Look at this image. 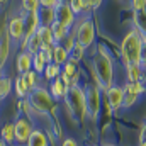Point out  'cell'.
Wrapping results in <instances>:
<instances>
[{"label":"cell","mask_w":146,"mask_h":146,"mask_svg":"<svg viewBox=\"0 0 146 146\" xmlns=\"http://www.w3.org/2000/svg\"><path fill=\"white\" fill-rule=\"evenodd\" d=\"M124 92H129V94H134V95H141L145 92L143 80H139V82H127L124 85Z\"/></svg>","instance_id":"27"},{"label":"cell","mask_w":146,"mask_h":146,"mask_svg":"<svg viewBox=\"0 0 146 146\" xmlns=\"http://www.w3.org/2000/svg\"><path fill=\"white\" fill-rule=\"evenodd\" d=\"M61 146H78V143H76L73 138H66V139H63Z\"/></svg>","instance_id":"38"},{"label":"cell","mask_w":146,"mask_h":146,"mask_svg":"<svg viewBox=\"0 0 146 146\" xmlns=\"http://www.w3.org/2000/svg\"><path fill=\"white\" fill-rule=\"evenodd\" d=\"M124 68H126L127 82H139V80H143V68H141L139 63H136V65H124Z\"/></svg>","instance_id":"19"},{"label":"cell","mask_w":146,"mask_h":146,"mask_svg":"<svg viewBox=\"0 0 146 146\" xmlns=\"http://www.w3.org/2000/svg\"><path fill=\"white\" fill-rule=\"evenodd\" d=\"M61 72L65 73L70 80H72V83H80L78 80H80V75H82V70H80V66H78V63H75L72 60H68L63 66H61Z\"/></svg>","instance_id":"16"},{"label":"cell","mask_w":146,"mask_h":146,"mask_svg":"<svg viewBox=\"0 0 146 146\" xmlns=\"http://www.w3.org/2000/svg\"><path fill=\"white\" fill-rule=\"evenodd\" d=\"M10 51H12V41L7 34V31H3V33H0V72L9 60Z\"/></svg>","instance_id":"11"},{"label":"cell","mask_w":146,"mask_h":146,"mask_svg":"<svg viewBox=\"0 0 146 146\" xmlns=\"http://www.w3.org/2000/svg\"><path fill=\"white\" fill-rule=\"evenodd\" d=\"M54 15H56V21L60 24H63L65 27L68 29H73V26L76 24V15L73 14L72 7L68 3H63L60 2L56 7H54Z\"/></svg>","instance_id":"8"},{"label":"cell","mask_w":146,"mask_h":146,"mask_svg":"<svg viewBox=\"0 0 146 146\" xmlns=\"http://www.w3.org/2000/svg\"><path fill=\"white\" fill-rule=\"evenodd\" d=\"M48 90H49V94H51L53 99H56V100H63V99L66 97L70 87H66V85L63 83V80L58 76V78H54V80L49 83V88H48Z\"/></svg>","instance_id":"13"},{"label":"cell","mask_w":146,"mask_h":146,"mask_svg":"<svg viewBox=\"0 0 146 146\" xmlns=\"http://www.w3.org/2000/svg\"><path fill=\"white\" fill-rule=\"evenodd\" d=\"M0 146H5V143H3V141H2V139H0Z\"/></svg>","instance_id":"42"},{"label":"cell","mask_w":146,"mask_h":146,"mask_svg":"<svg viewBox=\"0 0 146 146\" xmlns=\"http://www.w3.org/2000/svg\"><path fill=\"white\" fill-rule=\"evenodd\" d=\"M107 146H115V145H107Z\"/></svg>","instance_id":"43"},{"label":"cell","mask_w":146,"mask_h":146,"mask_svg":"<svg viewBox=\"0 0 146 146\" xmlns=\"http://www.w3.org/2000/svg\"><path fill=\"white\" fill-rule=\"evenodd\" d=\"M106 102L110 106L112 110H119L124 102V88L119 85H110L106 90Z\"/></svg>","instance_id":"10"},{"label":"cell","mask_w":146,"mask_h":146,"mask_svg":"<svg viewBox=\"0 0 146 146\" xmlns=\"http://www.w3.org/2000/svg\"><path fill=\"white\" fill-rule=\"evenodd\" d=\"M46 65H48V60H46L44 51H39V53H36V54L33 56V70H34L37 75L44 73V70H46Z\"/></svg>","instance_id":"22"},{"label":"cell","mask_w":146,"mask_h":146,"mask_svg":"<svg viewBox=\"0 0 146 146\" xmlns=\"http://www.w3.org/2000/svg\"><path fill=\"white\" fill-rule=\"evenodd\" d=\"M7 34H9L12 42H15V44L22 42L24 34H26V12L24 10L19 15H14V17L9 19V22H7Z\"/></svg>","instance_id":"7"},{"label":"cell","mask_w":146,"mask_h":146,"mask_svg":"<svg viewBox=\"0 0 146 146\" xmlns=\"http://www.w3.org/2000/svg\"><path fill=\"white\" fill-rule=\"evenodd\" d=\"M48 145H49L48 143V136L42 131H39V129L31 133V136H29V139L26 143V146H48Z\"/></svg>","instance_id":"21"},{"label":"cell","mask_w":146,"mask_h":146,"mask_svg":"<svg viewBox=\"0 0 146 146\" xmlns=\"http://www.w3.org/2000/svg\"><path fill=\"white\" fill-rule=\"evenodd\" d=\"M133 12H143L146 10V0H131Z\"/></svg>","instance_id":"34"},{"label":"cell","mask_w":146,"mask_h":146,"mask_svg":"<svg viewBox=\"0 0 146 146\" xmlns=\"http://www.w3.org/2000/svg\"><path fill=\"white\" fill-rule=\"evenodd\" d=\"M139 146H146V141H141V143H139Z\"/></svg>","instance_id":"41"},{"label":"cell","mask_w":146,"mask_h":146,"mask_svg":"<svg viewBox=\"0 0 146 146\" xmlns=\"http://www.w3.org/2000/svg\"><path fill=\"white\" fill-rule=\"evenodd\" d=\"M133 22H134V29L139 31L143 36H146V10L134 12L133 14Z\"/></svg>","instance_id":"23"},{"label":"cell","mask_w":146,"mask_h":146,"mask_svg":"<svg viewBox=\"0 0 146 146\" xmlns=\"http://www.w3.org/2000/svg\"><path fill=\"white\" fill-rule=\"evenodd\" d=\"M9 0H0V5H3V3H7Z\"/></svg>","instance_id":"40"},{"label":"cell","mask_w":146,"mask_h":146,"mask_svg":"<svg viewBox=\"0 0 146 146\" xmlns=\"http://www.w3.org/2000/svg\"><path fill=\"white\" fill-rule=\"evenodd\" d=\"M14 90H15V95H17L19 99H26V97H29L31 88L27 87V83H26V80H24L22 75H19V76L14 80Z\"/></svg>","instance_id":"18"},{"label":"cell","mask_w":146,"mask_h":146,"mask_svg":"<svg viewBox=\"0 0 146 146\" xmlns=\"http://www.w3.org/2000/svg\"><path fill=\"white\" fill-rule=\"evenodd\" d=\"M68 5L72 7V10H73V14H75V15H82V14H87V12H90V10H92V9L88 7L87 0H72Z\"/></svg>","instance_id":"25"},{"label":"cell","mask_w":146,"mask_h":146,"mask_svg":"<svg viewBox=\"0 0 146 146\" xmlns=\"http://www.w3.org/2000/svg\"><path fill=\"white\" fill-rule=\"evenodd\" d=\"M33 124L29 122V119H24V117H19L15 122H14V133H15V141L19 145H26L31 133H33Z\"/></svg>","instance_id":"9"},{"label":"cell","mask_w":146,"mask_h":146,"mask_svg":"<svg viewBox=\"0 0 146 146\" xmlns=\"http://www.w3.org/2000/svg\"><path fill=\"white\" fill-rule=\"evenodd\" d=\"M68 106V110L78 121L87 119V107H85V87L80 83H75L70 87L66 97L63 99Z\"/></svg>","instance_id":"3"},{"label":"cell","mask_w":146,"mask_h":146,"mask_svg":"<svg viewBox=\"0 0 146 146\" xmlns=\"http://www.w3.org/2000/svg\"><path fill=\"white\" fill-rule=\"evenodd\" d=\"M119 2H122V0H119Z\"/></svg>","instance_id":"45"},{"label":"cell","mask_w":146,"mask_h":146,"mask_svg":"<svg viewBox=\"0 0 146 146\" xmlns=\"http://www.w3.org/2000/svg\"><path fill=\"white\" fill-rule=\"evenodd\" d=\"M85 107H87V117L95 121L100 114V88L94 85L85 87Z\"/></svg>","instance_id":"6"},{"label":"cell","mask_w":146,"mask_h":146,"mask_svg":"<svg viewBox=\"0 0 146 146\" xmlns=\"http://www.w3.org/2000/svg\"><path fill=\"white\" fill-rule=\"evenodd\" d=\"M92 72L95 78V85L100 90H107L112 82H114V63H112V56H110L109 49L104 44L97 46V53L94 56L92 61Z\"/></svg>","instance_id":"1"},{"label":"cell","mask_w":146,"mask_h":146,"mask_svg":"<svg viewBox=\"0 0 146 146\" xmlns=\"http://www.w3.org/2000/svg\"><path fill=\"white\" fill-rule=\"evenodd\" d=\"M22 76H24V80H26V83H27V87L31 90H34L36 87H39V75L34 70H29L27 73H24Z\"/></svg>","instance_id":"30"},{"label":"cell","mask_w":146,"mask_h":146,"mask_svg":"<svg viewBox=\"0 0 146 146\" xmlns=\"http://www.w3.org/2000/svg\"><path fill=\"white\" fill-rule=\"evenodd\" d=\"M0 139L7 145H12L15 141V133H14V124H5L0 129Z\"/></svg>","instance_id":"24"},{"label":"cell","mask_w":146,"mask_h":146,"mask_svg":"<svg viewBox=\"0 0 146 146\" xmlns=\"http://www.w3.org/2000/svg\"><path fill=\"white\" fill-rule=\"evenodd\" d=\"M26 51H29L33 56L41 51V41H39V36L34 34V36L29 39V42H27V48H26Z\"/></svg>","instance_id":"32"},{"label":"cell","mask_w":146,"mask_h":146,"mask_svg":"<svg viewBox=\"0 0 146 146\" xmlns=\"http://www.w3.org/2000/svg\"><path fill=\"white\" fill-rule=\"evenodd\" d=\"M39 3H41V7H51V9H54L60 3V0H39Z\"/></svg>","instance_id":"35"},{"label":"cell","mask_w":146,"mask_h":146,"mask_svg":"<svg viewBox=\"0 0 146 146\" xmlns=\"http://www.w3.org/2000/svg\"><path fill=\"white\" fill-rule=\"evenodd\" d=\"M141 68L143 72H146V42H143V49H141Z\"/></svg>","instance_id":"36"},{"label":"cell","mask_w":146,"mask_h":146,"mask_svg":"<svg viewBox=\"0 0 146 146\" xmlns=\"http://www.w3.org/2000/svg\"><path fill=\"white\" fill-rule=\"evenodd\" d=\"M73 29L75 31H72V33H73V36H75L76 44L83 46L85 49H88L90 46H94V42H95V26H94V22H92L90 17L83 15L80 21H76V24L73 26Z\"/></svg>","instance_id":"4"},{"label":"cell","mask_w":146,"mask_h":146,"mask_svg":"<svg viewBox=\"0 0 146 146\" xmlns=\"http://www.w3.org/2000/svg\"><path fill=\"white\" fill-rule=\"evenodd\" d=\"M51 33H53V37H54V42H65L66 41V37L72 34V29H68V27H65L63 24H60L58 21H54L51 26Z\"/></svg>","instance_id":"17"},{"label":"cell","mask_w":146,"mask_h":146,"mask_svg":"<svg viewBox=\"0 0 146 146\" xmlns=\"http://www.w3.org/2000/svg\"><path fill=\"white\" fill-rule=\"evenodd\" d=\"M60 73H61V66H58L54 63H48L46 65V70H44V78L49 80V82H53L54 78L60 76Z\"/></svg>","instance_id":"29"},{"label":"cell","mask_w":146,"mask_h":146,"mask_svg":"<svg viewBox=\"0 0 146 146\" xmlns=\"http://www.w3.org/2000/svg\"><path fill=\"white\" fill-rule=\"evenodd\" d=\"M27 100L33 106L34 112H37V114H48V112H53L54 110L53 97H51L49 90L44 88V87H36L34 90H31Z\"/></svg>","instance_id":"5"},{"label":"cell","mask_w":146,"mask_h":146,"mask_svg":"<svg viewBox=\"0 0 146 146\" xmlns=\"http://www.w3.org/2000/svg\"><path fill=\"white\" fill-rule=\"evenodd\" d=\"M15 68L19 75H24L29 70H33V54L29 51H21L15 58Z\"/></svg>","instance_id":"12"},{"label":"cell","mask_w":146,"mask_h":146,"mask_svg":"<svg viewBox=\"0 0 146 146\" xmlns=\"http://www.w3.org/2000/svg\"><path fill=\"white\" fill-rule=\"evenodd\" d=\"M136 100H138V95H134V94H129V92H124V102H122V106L127 109V107H133L134 104H136Z\"/></svg>","instance_id":"33"},{"label":"cell","mask_w":146,"mask_h":146,"mask_svg":"<svg viewBox=\"0 0 146 146\" xmlns=\"http://www.w3.org/2000/svg\"><path fill=\"white\" fill-rule=\"evenodd\" d=\"M0 76H2V72H0Z\"/></svg>","instance_id":"44"},{"label":"cell","mask_w":146,"mask_h":146,"mask_svg":"<svg viewBox=\"0 0 146 146\" xmlns=\"http://www.w3.org/2000/svg\"><path fill=\"white\" fill-rule=\"evenodd\" d=\"M68 60H70L68 49H66L61 42H56V44L53 46V63L58 65V66H63Z\"/></svg>","instance_id":"15"},{"label":"cell","mask_w":146,"mask_h":146,"mask_svg":"<svg viewBox=\"0 0 146 146\" xmlns=\"http://www.w3.org/2000/svg\"><path fill=\"white\" fill-rule=\"evenodd\" d=\"M12 88H14V80L9 76H0V99L9 97Z\"/></svg>","instance_id":"26"},{"label":"cell","mask_w":146,"mask_h":146,"mask_svg":"<svg viewBox=\"0 0 146 146\" xmlns=\"http://www.w3.org/2000/svg\"><path fill=\"white\" fill-rule=\"evenodd\" d=\"M141 49H143V39L141 33L134 27L127 31L121 41V58L124 65H136L141 63Z\"/></svg>","instance_id":"2"},{"label":"cell","mask_w":146,"mask_h":146,"mask_svg":"<svg viewBox=\"0 0 146 146\" xmlns=\"http://www.w3.org/2000/svg\"><path fill=\"white\" fill-rule=\"evenodd\" d=\"M37 14H39V21H41V26H51V24L56 21V15H54V9H51V7H39Z\"/></svg>","instance_id":"20"},{"label":"cell","mask_w":146,"mask_h":146,"mask_svg":"<svg viewBox=\"0 0 146 146\" xmlns=\"http://www.w3.org/2000/svg\"><path fill=\"white\" fill-rule=\"evenodd\" d=\"M36 34L39 36V41H41V49H48V48H53L56 44L49 26H39Z\"/></svg>","instance_id":"14"},{"label":"cell","mask_w":146,"mask_h":146,"mask_svg":"<svg viewBox=\"0 0 146 146\" xmlns=\"http://www.w3.org/2000/svg\"><path fill=\"white\" fill-rule=\"evenodd\" d=\"M60 2H63V3H70L72 0H60Z\"/></svg>","instance_id":"39"},{"label":"cell","mask_w":146,"mask_h":146,"mask_svg":"<svg viewBox=\"0 0 146 146\" xmlns=\"http://www.w3.org/2000/svg\"><path fill=\"white\" fill-rule=\"evenodd\" d=\"M21 7L26 14H31V12H37L41 3L39 0H21Z\"/></svg>","instance_id":"31"},{"label":"cell","mask_w":146,"mask_h":146,"mask_svg":"<svg viewBox=\"0 0 146 146\" xmlns=\"http://www.w3.org/2000/svg\"><path fill=\"white\" fill-rule=\"evenodd\" d=\"M68 53H70V60H72V61L80 63V61L83 60V56H85V48L80 46V44H76V41H75V44L72 46V49H70Z\"/></svg>","instance_id":"28"},{"label":"cell","mask_w":146,"mask_h":146,"mask_svg":"<svg viewBox=\"0 0 146 146\" xmlns=\"http://www.w3.org/2000/svg\"><path fill=\"white\" fill-rule=\"evenodd\" d=\"M102 2H104V0H87V3H88V7H90L92 10L99 9V7L102 5Z\"/></svg>","instance_id":"37"}]
</instances>
